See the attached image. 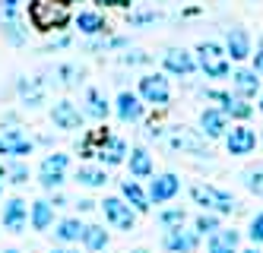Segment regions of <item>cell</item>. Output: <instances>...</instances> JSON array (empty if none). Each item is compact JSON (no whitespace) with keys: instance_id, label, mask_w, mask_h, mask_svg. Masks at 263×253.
Returning <instances> with one entry per match:
<instances>
[{"instance_id":"6da1fadb","label":"cell","mask_w":263,"mask_h":253,"mask_svg":"<svg viewBox=\"0 0 263 253\" xmlns=\"http://www.w3.org/2000/svg\"><path fill=\"white\" fill-rule=\"evenodd\" d=\"M29 19H32L35 29L51 32V29H64L70 23V10H67L64 0H32Z\"/></svg>"},{"instance_id":"7a4b0ae2","label":"cell","mask_w":263,"mask_h":253,"mask_svg":"<svg viewBox=\"0 0 263 253\" xmlns=\"http://www.w3.org/2000/svg\"><path fill=\"white\" fill-rule=\"evenodd\" d=\"M191 200L197 206H203V212H216V216H232L238 209L232 193H225V190H219L213 184H194L191 187Z\"/></svg>"},{"instance_id":"3957f363","label":"cell","mask_w":263,"mask_h":253,"mask_svg":"<svg viewBox=\"0 0 263 253\" xmlns=\"http://www.w3.org/2000/svg\"><path fill=\"white\" fill-rule=\"evenodd\" d=\"M96 133V159L102 162V168H115V165H124L127 162V143L121 140V136L108 133V127H99L92 130Z\"/></svg>"},{"instance_id":"277c9868","label":"cell","mask_w":263,"mask_h":253,"mask_svg":"<svg viewBox=\"0 0 263 253\" xmlns=\"http://www.w3.org/2000/svg\"><path fill=\"white\" fill-rule=\"evenodd\" d=\"M194 61H197V67L210 76V80H225V76L232 73L229 57H225V48H219L216 42H200Z\"/></svg>"},{"instance_id":"5b68a950","label":"cell","mask_w":263,"mask_h":253,"mask_svg":"<svg viewBox=\"0 0 263 253\" xmlns=\"http://www.w3.org/2000/svg\"><path fill=\"white\" fill-rule=\"evenodd\" d=\"M140 102L143 105H153V108H165L172 102V86H168V76L165 73H146L140 76Z\"/></svg>"},{"instance_id":"8992f818","label":"cell","mask_w":263,"mask_h":253,"mask_svg":"<svg viewBox=\"0 0 263 253\" xmlns=\"http://www.w3.org/2000/svg\"><path fill=\"white\" fill-rule=\"evenodd\" d=\"M165 143L172 152H181V155H210L206 152V136L200 130H191V127H172Z\"/></svg>"},{"instance_id":"52a82bcc","label":"cell","mask_w":263,"mask_h":253,"mask_svg":"<svg viewBox=\"0 0 263 253\" xmlns=\"http://www.w3.org/2000/svg\"><path fill=\"white\" fill-rule=\"evenodd\" d=\"M67 168H70V155H64V152L45 155L42 165H39V184L45 190H61L67 181Z\"/></svg>"},{"instance_id":"ba28073f","label":"cell","mask_w":263,"mask_h":253,"mask_svg":"<svg viewBox=\"0 0 263 253\" xmlns=\"http://www.w3.org/2000/svg\"><path fill=\"white\" fill-rule=\"evenodd\" d=\"M102 212H105V222L111 228H118V231H134L137 225V212L130 209L121 197H105V203H99Z\"/></svg>"},{"instance_id":"9c48e42d","label":"cell","mask_w":263,"mask_h":253,"mask_svg":"<svg viewBox=\"0 0 263 253\" xmlns=\"http://www.w3.org/2000/svg\"><path fill=\"white\" fill-rule=\"evenodd\" d=\"M178 193H181V178L172 171H165V174H156V178L149 181L146 197H149V203H172Z\"/></svg>"},{"instance_id":"30bf717a","label":"cell","mask_w":263,"mask_h":253,"mask_svg":"<svg viewBox=\"0 0 263 253\" xmlns=\"http://www.w3.org/2000/svg\"><path fill=\"white\" fill-rule=\"evenodd\" d=\"M32 149H35V143L23 133V127L10 124L4 133H0V155H13V159H23V155H29Z\"/></svg>"},{"instance_id":"8fae6325","label":"cell","mask_w":263,"mask_h":253,"mask_svg":"<svg viewBox=\"0 0 263 253\" xmlns=\"http://www.w3.org/2000/svg\"><path fill=\"white\" fill-rule=\"evenodd\" d=\"M162 67L165 73H172V76H194L197 73V61H194V54L191 51H184V48H168L162 54Z\"/></svg>"},{"instance_id":"7c38bea8","label":"cell","mask_w":263,"mask_h":253,"mask_svg":"<svg viewBox=\"0 0 263 253\" xmlns=\"http://www.w3.org/2000/svg\"><path fill=\"white\" fill-rule=\"evenodd\" d=\"M51 121H54V127L58 130H83V111L73 105V102H67V99H61V102H54V108H51Z\"/></svg>"},{"instance_id":"4fadbf2b","label":"cell","mask_w":263,"mask_h":253,"mask_svg":"<svg viewBox=\"0 0 263 253\" xmlns=\"http://www.w3.org/2000/svg\"><path fill=\"white\" fill-rule=\"evenodd\" d=\"M225 140V149H229V155H251L257 149V133L251 127H232L229 133L222 136Z\"/></svg>"},{"instance_id":"5bb4252c","label":"cell","mask_w":263,"mask_h":253,"mask_svg":"<svg viewBox=\"0 0 263 253\" xmlns=\"http://www.w3.org/2000/svg\"><path fill=\"white\" fill-rule=\"evenodd\" d=\"M162 247L168 253H194L200 247V235H197V231H187V228L165 231V235H162Z\"/></svg>"},{"instance_id":"9a60e30c","label":"cell","mask_w":263,"mask_h":253,"mask_svg":"<svg viewBox=\"0 0 263 253\" xmlns=\"http://www.w3.org/2000/svg\"><path fill=\"white\" fill-rule=\"evenodd\" d=\"M143 111H146V105L140 102V95L137 92H121L118 99H115V114L124 121V124H137V121H143Z\"/></svg>"},{"instance_id":"2e32d148","label":"cell","mask_w":263,"mask_h":253,"mask_svg":"<svg viewBox=\"0 0 263 253\" xmlns=\"http://www.w3.org/2000/svg\"><path fill=\"white\" fill-rule=\"evenodd\" d=\"M16 92H20V102L26 105V108H39V105H45V80L42 76H20L16 80Z\"/></svg>"},{"instance_id":"e0dca14e","label":"cell","mask_w":263,"mask_h":253,"mask_svg":"<svg viewBox=\"0 0 263 253\" xmlns=\"http://www.w3.org/2000/svg\"><path fill=\"white\" fill-rule=\"evenodd\" d=\"M200 133L206 140H222V136L229 133V118H225L219 108H206L200 114Z\"/></svg>"},{"instance_id":"ac0fdd59","label":"cell","mask_w":263,"mask_h":253,"mask_svg":"<svg viewBox=\"0 0 263 253\" xmlns=\"http://www.w3.org/2000/svg\"><path fill=\"white\" fill-rule=\"evenodd\" d=\"M225 57H232V61H248L251 57V35L244 29H229L225 32Z\"/></svg>"},{"instance_id":"d6986e66","label":"cell","mask_w":263,"mask_h":253,"mask_svg":"<svg viewBox=\"0 0 263 253\" xmlns=\"http://www.w3.org/2000/svg\"><path fill=\"white\" fill-rule=\"evenodd\" d=\"M26 222H29V206H26V200H20V197L7 200V206H4V228L13 231V235H20V231L26 228Z\"/></svg>"},{"instance_id":"ffe728a7","label":"cell","mask_w":263,"mask_h":253,"mask_svg":"<svg viewBox=\"0 0 263 253\" xmlns=\"http://www.w3.org/2000/svg\"><path fill=\"white\" fill-rule=\"evenodd\" d=\"M238 241L241 235L235 228H219L206 238V253H238Z\"/></svg>"},{"instance_id":"44dd1931","label":"cell","mask_w":263,"mask_h":253,"mask_svg":"<svg viewBox=\"0 0 263 253\" xmlns=\"http://www.w3.org/2000/svg\"><path fill=\"white\" fill-rule=\"evenodd\" d=\"M232 86H235V92H238V99H254V95L260 92V76L254 73V70H232Z\"/></svg>"},{"instance_id":"7402d4cb","label":"cell","mask_w":263,"mask_h":253,"mask_svg":"<svg viewBox=\"0 0 263 253\" xmlns=\"http://www.w3.org/2000/svg\"><path fill=\"white\" fill-rule=\"evenodd\" d=\"M121 200L130 206L140 216V212H149V197H146V190L140 187V181H121Z\"/></svg>"},{"instance_id":"603a6c76","label":"cell","mask_w":263,"mask_h":253,"mask_svg":"<svg viewBox=\"0 0 263 253\" xmlns=\"http://www.w3.org/2000/svg\"><path fill=\"white\" fill-rule=\"evenodd\" d=\"M108 99L102 89H86V99H83V118H96V121H105L108 118Z\"/></svg>"},{"instance_id":"cb8c5ba5","label":"cell","mask_w":263,"mask_h":253,"mask_svg":"<svg viewBox=\"0 0 263 253\" xmlns=\"http://www.w3.org/2000/svg\"><path fill=\"white\" fill-rule=\"evenodd\" d=\"M0 35L7 38V42L13 45V48H23L26 42H29V29H26V23L20 16H10V19H0Z\"/></svg>"},{"instance_id":"d4e9b609","label":"cell","mask_w":263,"mask_h":253,"mask_svg":"<svg viewBox=\"0 0 263 253\" xmlns=\"http://www.w3.org/2000/svg\"><path fill=\"white\" fill-rule=\"evenodd\" d=\"M73 26H77L83 35H102L108 29L105 16L99 10H83V13H77V16H73Z\"/></svg>"},{"instance_id":"484cf974","label":"cell","mask_w":263,"mask_h":253,"mask_svg":"<svg viewBox=\"0 0 263 253\" xmlns=\"http://www.w3.org/2000/svg\"><path fill=\"white\" fill-rule=\"evenodd\" d=\"M127 165H130V178H153V155L143 146L127 152Z\"/></svg>"},{"instance_id":"4316f807","label":"cell","mask_w":263,"mask_h":253,"mask_svg":"<svg viewBox=\"0 0 263 253\" xmlns=\"http://www.w3.org/2000/svg\"><path fill=\"white\" fill-rule=\"evenodd\" d=\"M29 225H32L35 231H48V228L54 225V206H51L48 200H35V203L29 206Z\"/></svg>"},{"instance_id":"83f0119b","label":"cell","mask_w":263,"mask_h":253,"mask_svg":"<svg viewBox=\"0 0 263 253\" xmlns=\"http://www.w3.org/2000/svg\"><path fill=\"white\" fill-rule=\"evenodd\" d=\"M73 181H77L80 187L96 190V187H105V184H108V171H105V168H99V165H83V168H77Z\"/></svg>"},{"instance_id":"f1b7e54d","label":"cell","mask_w":263,"mask_h":253,"mask_svg":"<svg viewBox=\"0 0 263 253\" xmlns=\"http://www.w3.org/2000/svg\"><path fill=\"white\" fill-rule=\"evenodd\" d=\"M83 231H86V225L80 219H61L54 225V241L58 244H73V241L83 238Z\"/></svg>"},{"instance_id":"f546056e","label":"cell","mask_w":263,"mask_h":253,"mask_svg":"<svg viewBox=\"0 0 263 253\" xmlns=\"http://www.w3.org/2000/svg\"><path fill=\"white\" fill-rule=\"evenodd\" d=\"M83 247L86 250H92V253H99V250H105L108 247V241H111V235L105 231V225H86V231H83Z\"/></svg>"},{"instance_id":"4dcf8cb0","label":"cell","mask_w":263,"mask_h":253,"mask_svg":"<svg viewBox=\"0 0 263 253\" xmlns=\"http://www.w3.org/2000/svg\"><path fill=\"white\" fill-rule=\"evenodd\" d=\"M159 228L162 231H175V228H184V222H187V212L181 209V206H175V209H165V212H159Z\"/></svg>"},{"instance_id":"1f68e13d","label":"cell","mask_w":263,"mask_h":253,"mask_svg":"<svg viewBox=\"0 0 263 253\" xmlns=\"http://www.w3.org/2000/svg\"><path fill=\"white\" fill-rule=\"evenodd\" d=\"M83 76H86V70H83L80 64H61V67H58V83L67 86V89L80 86V83H83Z\"/></svg>"},{"instance_id":"d6a6232c","label":"cell","mask_w":263,"mask_h":253,"mask_svg":"<svg viewBox=\"0 0 263 253\" xmlns=\"http://www.w3.org/2000/svg\"><path fill=\"white\" fill-rule=\"evenodd\" d=\"M241 181H244V187H248L254 197H263V165H251V168H244Z\"/></svg>"},{"instance_id":"836d02e7","label":"cell","mask_w":263,"mask_h":253,"mask_svg":"<svg viewBox=\"0 0 263 253\" xmlns=\"http://www.w3.org/2000/svg\"><path fill=\"white\" fill-rule=\"evenodd\" d=\"M194 231L200 238H210L213 231H219V216L216 212H200V216L194 219Z\"/></svg>"},{"instance_id":"e575fe53","label":"cell","mask_w":263,"mask_h":253,"mask_svg":"<svg viewBox=\"0 0 263 253\" xmlns=\"http://www.w3.org/2000/svg\"><path fill=\"white\" fill-rule=\"evenodd\" d=\"M222 114H225V118H235V121H248L251 114H254V108L244 102V99H238V95H235V99L222 108Z\"/></svg>"},{"instance_id":"d590c367","label":"cell","mask_w":263,"mask_h":253,"mask_svg":"<svg viewBox=\"0 0 263 253\" xmlns=\"http://www.w3.org/2000/svg\"><path fill=\"white\" fill-rule=\"evenodd\" d=\"M162 19V13H156V10H137V13H130L127 16V26H153V23H159Z\"/></svg>"},{"instance_id":"8d00e7d4","label":"cell","mask_w":263,"mask_h":253,"mask_svg":"<svg viewBox=\"0 0 263 253\" xmlns=\"http://www.w3.org/2000/svg\"><path fill=\"white\" fill-rule=\"evenodd\" d=\"M149 61H153V54H146V51H124V54H118V64H124V67H143Z\"/></svg>"},{"instance_id":"74e56055","label":"cell","mask_w":263,"mask_h":253,"mask_svg":"<svg viewBox=\"0 0 263 253\" xmlns=\"http://www.w3.org/2000/svg\"><path fill=\"white\" fill-rule=\"evenodd\" d=\"M248 238H251L254 247L263 244V212H257V216L251 219V225H248Z\"/></svg>"},{"instance_id":"f35d334b","label":"cell","mask_w":263,"mask_h":253,"mask_svg":"<svg viewBox=\"0 0 263 253\" xmlns=\"http://www.w3.org/2000/svg\"><path fill=\"white\" fill-rule=\"evenodd\" d=\"M7 178H10V184H26L29 181V168L23 162H13V165H7Z\"/></svg>"},{"instance_id":"ab89813d","label":"cell","mask_w":263,"mask_h":253,"mask_svg":"<svg viewBox=\"0 0 263 253\" xmlns=\"http://www.w3.org/2000/svg\"><path fill=\"white\" fill-rule=\"evenodd\" d=\"M0 10H4V19H10V16H20V10H23V0H0Z\"/></svg>"},{"instance_id":"60d3db41","label":"cell","mask_w":263,"mask_h":253,"mask_svg":"<svg viewBox=\"0 0 263 253\" xmlns=\"http://www.w3.org/2000/svg\"><path fill=\"white\" fill-rule=\"evenodd\" d=\"M73 45V38L70 35H61V38H51V42L45 45V51H64V48H70Z\"/></svg>"},{"instance_id":"b9f144b4","label":"cell","mask_w":263,"mask_h":253,"mask_svg":"<svg viewBox=\"0 0 263 253\" xmlns=\"http://www.w3.org/2000/svg\"><path fill=\"white\" fill-rule=\"evenodd\" d=\"M48 203H51V206H54V209H64V206H67V203H70V200H67V197H64V193H58V190H51V200H48Z\"/></svg>"},{"instance_id":"7bdbcfd3","label":"cell","mask_w":263,"mask_h":253,"mask_svg":"<svg viewBox=\"0 0 263 253\" xmlns=\"http://www.w3.org/2000/svg\"><path fill=\"white\" fill-rule=\"evenodd\" d=\"M121 48H127V38H124V35L108 38V51H121Z\"/></svg>"},{"instance_id":"ee69618b","label":"cell","mask_w":263,"mask_h":253,"mask_svg":"<svg viewBox=\"0 0 263 253\" xmlns=\"http://www.w3.org/2000/svg\"><path fill=\"white\" fill-rule=\"evenodd\" d=\"M102 7H115V10H124V7H130V0H99Z\"/></svg>"},{"instance_id":"f6af8a7d","label":"cell","mask_w":263,"mask_h":253,"mask_svg":"<svg viewBox=\"0 0 263 253\" xmlns=\"http://www.w3.org/2000/svg\"><path fill=\"white\" fill-rule=\"evenodd\" d=\"M251 57H254V73L263 76V51H257V54H251Z\"/></svg>"},{"instance_id":"bcb514c9","label":"cell","mask_w":263,"mask_h":253,"mask_svg":"<svg viewBox=\"0 0 263 253\" xmlns=\"http://www.w3.org/2000/svg\"><path fill=\"white\" fill-rule=\"evenodd\" d=\"M96 206H99V203H92V200H80V203H77V209H80V212H92Z\"/></svg>"},{"instance_id":"7dc6e473","label":"cell","mask_w":263,"mask_h":253,"mask_svg":"<svg viewBox=\"0 0 263 253\" xmlns=\"http://www.w3.org/2000/svg\"><path fill=\"white\" fill-rule=\"evenodd\" d=\"M51 253H80V250H70V247H54Z\"/></svg>"},{"instance_id":"c3c4849f","label":"cell","mask_w":263,"mask_h":253,"mask_svg":"<svg viewBox=\"0 0 263 253\" xmlns=\"http://www.w3.org/2000/svg\"><path fill=\"white\" fill-rule=\"evenodd\" d=\"M244 253H263V250H260V247H254V244H251V247H248V250H244Z\"/></svg>"},{"instance_id":"681fc988","label":"cell","mask_w":263,"mask_h":253,"mask_svg":"<svg viewBox=\"0 0 263 253\" xmlns=\"http://www.w3.org/2000/svg\"><path fill=\"white\" fill-rule=\"evenodd\" d=\"M130 253H149V250L146 247H137V250H130Z\"/></svg>"},{"instance_id":"f907efd6","label":"cell","mask_w":263,"mask_h":253,"mask_svg":"<svg viewBox=\"0 0 263 253\" xmlns=\"http://www.w3.org/2000/svg\"><path fill=\"white\" fill-rule=\"evenodd\" d=\"M4 253H23V250H13V247H10V250H4Z\"/></svg>"},{"instance_id":"816d5d0a","label":"cell","mask_w":263,"mask_h":253,"mask_svg":"<svg viewBox=\"0 0 263 253\" xmlns=\"http://www.w3.org/2000/svg\"><path fill=\"white\" fill-rule=\"evenodd\" d=\"M260 114H263V95H260Z\"/></svg>"},{"instance_id":"f5cc1de1","label":"cell","mask_w":263,"mask_h":253,"mask_svg":"<svg viewBox=\"0 0 263 253\" xmlns=\"http://www.w3.org/2000/svg\"><path fill=\"white\" fill-rule=\"evenodd\" d=\"M260 51H263V38H260Z\"/></svg>"},{"instance_id":"db71d44e","label":"cell","mask_w":263,"mask_h":253,"mask_svg":"<svg viewBox=\"0 0 263 253\" xmlns=\"http://www.w3.org/2000/svg\"><path fill=\"white\" fill-rule=\"evenodd\" d=\"M260 146H263V136H260Z\"/></svg>"},{"instance_id":"11a10c76","label":"cell","mask_w":263,"mask_h":253,"mask_svg":"<svg viewBox=\"0 0 263 253\" xmlns=\"http://www.w3.org/2000/svg\"><path fill=\"white\" fill-rule=\"evenodd\" d=\"M64 4H67V0H64Z\"/></svg>"}]
</instances>
